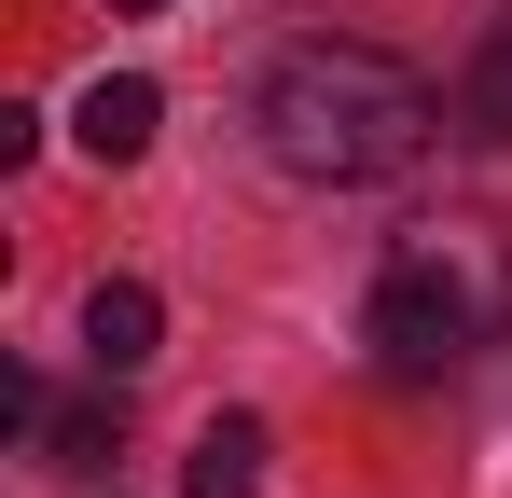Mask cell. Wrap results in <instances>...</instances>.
<instances>
[{
    "label": "cell",
    "mask_w": 512,
    "mask_h": 498,
    "mask_svg": "<svg viewBox=\"0 0 512 498\" xmlns=\"http://www.w3.org/2000/svg\"><path fill=\"white\" fill-rule=\"evenodd\" d=\"M263 153L291 166V180H402L429 153V125H443V97H429L402 56H374V42H291L250 97Z\"/></svg>",
    "instance_id": "1"
},
{
    "label": "cell",
    "mask_w": 512,
    "mask_h": 498,
    "mask_svg": "<svg viewBox=\"0 0 512 498\" xmlns=\"http://www.w3.org/2000/svg\"><path fill=\"white\" fill-rule=\"evenodd\" d=\"M360 332H374V360H388L402 388H429V374H471V360L512 332V236H499V222H471V208L416 222V236L374 263V305H360Z\"/></svg>",
    "instance_id": "2"
},
{
    "label": "cell",
    "mask_w": 512,
    "mask_h": 498,
    "mask_svg": "<svg viewBox=\"0 0 512 498\" xmlns=\"http://www.w3.org/2000/svg\"><path fill=\"white\" fill-rule=\"evenodd\" d=\"M153 346H167V305H153L139 277H97V291H84V360H97V388L153 374Z\"/></svg>",
    "instance_id": "3"
},
{
    "label": "cell",
    "mask_w": 512,
    "mask_h": 498,
    "mask_svg": "<svg viewBox=\"0 0 512 498\" xmlns=\"http://www.w3.org/2000/svg\"><path fill=\"white\" fill-rule=\"evenodd\" d=\"M153 125H167V97H153L139 70H97L84 111H70V139H84L97 166H139V153H153Z\"/></svg>",
    "instance_id": "4"
},
{
    "label": "cell",
    "mask_w": 512,
    "mask_h": 498,
    "mask_svg": "<svg viewBox=\"0 0 512 498\" xmlns=\"http://www.w3.org/2000/svg\"><path fill=\"white\" fill-rule=\"evenodd\" d=\"M180 498H263V415H208L180 457Z\"/></svg>",
    "instance_id": "5"
},
{
    "label": "cell",
    "mask_w": 512,
    "mask_h": 498,
    "mask_svg": "<svg viewBox=\"0 0 512 498\" xmlns=\"http://www.w3.org/2000/svg\"><path fill=\"white\" fill-rule=\"evenodd\" d=\"M28 443H42L56 471H97V457H111V402H42V429H28Z\"/></svg>",
    "instance_id": "6"
},
{
    "label": "cell",
    "mask_w": 512,
    "mask_h": 498,
    "mask_svg": "<svg viewBox=\"0 0 512 498\" xmlns=\"http://www.w3.org/2000/svg\"><path fill=\"white\" fill-rule=\"evenodd\" d=\"M471 111H485V139H512V56H485V70H471Z\"/></svg>",
    "instance_id": "7"
},
{
    "label": "cell",
    "mask_w": 512,
    "mask_h": 498,
    "mask_svg": "<svg viewBox=\"0 0 512 498\" xmlns=\"http://www.w3.org/2000/svg\"><path fill=\"white\" fill-rule=\"evenodd\" d=\"M125 14H167V0H125Z\"/></svg>",
    "instance_id": "8"
}]
</instances>
